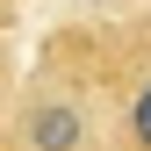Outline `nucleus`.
Wrapping results in <instances>:
<instances>
[{
    "mask_svg": "<svg viewBox=\"0 0 151 151\" xmlns=\"http://www.w3.org/2000/svg\"><path fill=\"white\" fill-rule=\"evenodd\" d=\"M7 86H14V79H7V50H0V93H7Z\"/></svg>",
    "mask_w": 151,
    "mask_h": 151,
    "instance_id": "obj_4",
    "label": "nucleus"
},
{
    "mask_svg": "<svg viewBox=\"0 0 151 151\" xmlns=\"http://www.w3.org/2000/svg\"><path fill=\"white\" fill-rule=\"evenodd\" d=\"M50 58H65L101 93L122 151H151V14L122 22H72L50 36Z\"/></svg>",
    "mask_w": 151,
    "mask_h": 151,
    "instance_id": "obj_1",
    "label": "nucleus"
},
{
    "mask_svg": "<svg viewBox=\"0 0 151 151\" xmlns=\"http://www.w3.org/2000/svg\"><path fill=\"white\" fill-rule=\"evenodd\" d=\"M7 129H14V151H122L101 93H93L65 58H43L22 86H14Z\"/></svg>",
    "mask_w": 151,
    "mask_h": 151,
    "instance_id": "obj_2",
    "label": "nucleus"
},
{
    "mask_svg": "<svg viewBox=\"0 0 151 151\" xmlns=\"http://www.w3.org/2000/svg\"><path fill=\"white\" fill-rule=\"evenodd\" d=\"M0 151H14V129H7V115H0Z\"/></svg>",
    "mask_w": 151,
    "mask_h": 151,
    "instance_id": "obj_3",
    "label": "nucleus"
}]
</instances>
